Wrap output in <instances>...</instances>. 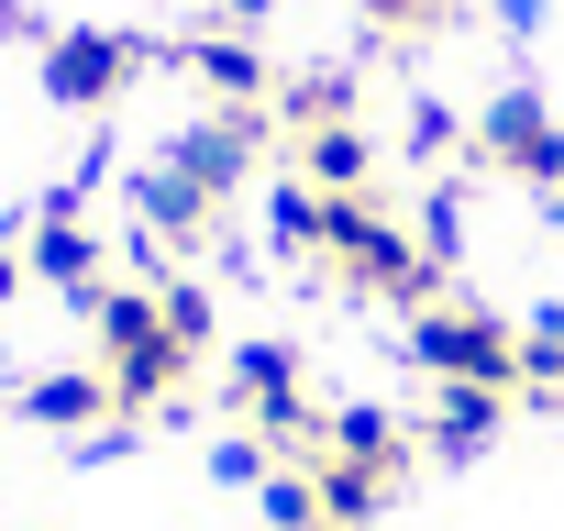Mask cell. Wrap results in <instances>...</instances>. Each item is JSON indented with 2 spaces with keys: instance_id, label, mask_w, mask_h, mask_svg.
Instances as JSON below:
<instances>
[{
  "instance_id": "cell-1",
  "label": "cell",
  "mask_w": 564,
  "mask_h": 531,
  "mask_svg": "<svg viewBox=\"0 0 564 531\" xmlns=\"http://www.w3.org/2000/svg\"><path fill=\"white\" fill-rule=\"evenodd\" d=\"M311 266L333 289H366V300H399V311H432V254L421 232H399L377 199H322V243Z\"/></svg>"
},
{
  "instance_id": "cell-2",
  "label": "cell",
  "mask_w": 564,
  "mask_h": 531,
  "mask_svg": "<svg viewBox=\"0 0 564 531\" xmlns=\"http://www.w3.org/2000/svg\"><path fill=\"white\" fill-rule=\"evenodd\" d=\"M89 322H100L111 410H166V399L188 388V355H177V333H166L155 289H100V300H89Z\"/></svg>"
},
{
  "instance_id": "cell-3",
  "label": "cell",
  "mask_w": 564,
  "mask_h": 531,
  "mask_svg": "<svg viewBox=\"0 0 564 531\" xmlns=\"http://www.w3.org/2000/svg\"><path fill=\"white\" fill-rule=\"evenodd\" d=\"M410 355H421L432 377H476V388H509V377H520V333H509L498 311H476V300L410 311Z\"/></svg>"
},
{
  "instance_id": "cell-4",
  "label": "cell",
  "mask_w": 564,
  "mask_h": 531,
  "mask_svg": "<svg viewBox=\"0 0 564 531\" xmlns=\"http://www.w3.org/2000/svg\"><path fill=\"white\" fill-rule=\"evenodd\" d=\"M476 155H487L498 177H520V188H553V199H564V122L542 111V89H498V100H487V122H476Z\"/></svg>"
},
{
  "instance_id": "cell-5",
  "label": "cell",
  "mask_w": 564,
  "mask_h": 531,
  "mask_svg": "<svg viewBox=\"0 0 564 531\" xmlns=\"http://www.w3.org/2000/svg\"><path fill=\"white\" fill-rule=\"evenodd\" d=\"M133 78H144V45H133V34L67 23V34L45 45V100H67V111H111Z\"/></svg>"
},
{
  "instance_id": "cell-6",
  "label": "cell",
  "mask_w": 564,
  "mask_h": 531,
  "mask_svg": "<svg viewBox=\"0 0 564 531\" xmlns=\"http://www.w3.org/2000/svg\"><path fill=\"white\" fill-rule=\"evenodd\" d=\"M265 122H276V111H210V122H188V133L166 144V177H177V188H199V199L221 210V199L243 188V166H254Z\"/></svg>"
},
{
  "instance_id": "cell-7",
  "label": "cell",
  "mask_w": 564,
  "mask_h": 531,
  "mask_svg": "<svg viewBox=\"0 0 564 531\" xmlns=\"http://www.w3.org/2000/svg\"><path fill=\"white\" fill-rule=\"evenodd\" d=\"M23 266H34V278H56L67 300H100V232H89V210H78V199H56V210L34 221Z\"/></svg>"
},
{
  "instance_id": "cell-8",
  "label": "cell",
  "mask_w": 564,
  "mask_h": 531,
  "mask_svg": "<svg viewBox=\"0 0 564 531\" xmlns=\"http://www.w3.org/2000/svg\"><path fill=\"white\" fill-rule=\"evenodd\" d=\"M498 421H509V388H476V377H443V388H432V454H443V465L487 454Z\"/></svg>"
},
{
  "instance_id": "cell-9",
  "label": "cell",
  "mask_w": 564,
  "mask_h": 531,
  "mask_svg": "<svg viewBox=\"0 0 564 531\" xmlns=\"http://www.w3.org/2000/svg\"><path fill=\"white\" fill-rule=\"evenodd\" d=\"M188 67H199V89H210L221 111H265V100H276V78H265V56H254L243 34H188Z\"/></svg>"
},
{
  "instance_id": "cell-10",
  "label": "cell",
  "mask_w": 564,
  "mask_h": 531,
  "mask_svg": "<svg viewBox=\"0 0 564 531\" xmlns=\"http://www.w3.org/2000/svg\"><path fill=\"white\" fill-rule=\"evenodd\" d=\"M300 166H311L322 199H366L377 188V133L366 122H322V133H300Z\"/></svg>"
},
{
  "instance_id": "cell-11",
  "label": "cell",
  "mask_w": 564,
  "mask_h": 531,
  "mask_svg": "<svg viewBox=\"0 0 564 531\" xmlns=\"http://www.w3.org/2000/svg\"><path fill=\"white\" fill-rule=\"evenodd\" d=\"M311 476H322V520H333V531H366V520L410 487V476H388V465H366V454H322Z\"/></svg>"
},
{
  "instance_id": "cell-12",
  "label": "cell",
  "mask_w": 564,
  "mask_h": 531,
  "mask_svg": "<svg viewBox=\"0 0 564 531\" xmlns=\"http://www.w3.org/2000/svg\"><path fill=\"white\" fill-rule=\"evenodd\" d=\"M265 111L289 122V133H322V122H355V78H333V67H322V78H289V89H276Z\"/></svg>"
},
{
  "instance_id": "cell-13",
  "label": "cell",
  "mask_w": 564,
  "mask_h": 531,
  "mask_svg": "<svg viewBox=\"0 0 564 531\" xmlns=\"http://www.w3.org/2000/svg\"><path fill=\"white\" fill-rule=\"evenodd\" d=\"M23 410H34L45 432H89V421L111 410V377H100V366H89V377H45V388H34Z\"/></svg>"
},
{
  "instance_id": "cell-14",
  "label": "cell",
  "mask_w": 564,
  "mask_h": 531,
  "mask_svg": "<svg viewBox=\"0 0 564 531\" xmlns=\"http://www.w3.org/2000/svg\"><path fill=\"white\" fill-rule=\"evenodd\" d=\"M254 509H265L276 531H322V476H265Z\"/></svg>"
},
{
  "instance_id": "cell-15",
  "label": "cell",
  "mask_w": 564,
  "mask_h": 531,
  "mask_svg": "<svg viewBox=\"0 0 564 531\" xmlns=\"http://www.w3.org/2000/svg\"><path fill=\"white\" fill-rule=\"evenodd\" d=\"M155 311H166V333H177V355L199 366V355H210V289H188V278H177V289H155Z\"/></svg>"
},
{
  "instance_id": "cell-16",
  "label": "cell",
  "mask_w": 564,
  "mask_h": 531,
  "mask_svg": "<svg viewBox=\"0 0 564 531\" xmlns=\"http://www.w3.org/2000/svg\"><path fill=\"white\" fill-rule=\"evenodd\" d=\"M265 232L289 243V254H311V243H322V188H276V199H265Z\"/></svg>"
},
{
  "instance_id": "cell-17",
  "label": "cell",
  "mask_w": 564,
  "mask_h": 531,
  "mask_svg": "<svg viewBox=\"0 0 564 531\" xmlns=\"http://www.w3.org/2000/svg\"><path fill=\"white\" fill-rule=\"evenodd\" d=\"M520 377H531V388H564V311H542V322L520 333Z\"/></svg>"
},
{
  "instance_id": "cell-18",
  "label": "cell",
  "mask_w": 564,
  "mask_h": 531,
  "mask_svg": "<svg viewBox=\"0 0 564 531\" xmlns=\"http://www.w3.org/2000/svg\"><path fill=\"white\" fill-rule=\"evenodd\" d=\"M210 476H232V487H243V476H265V443H254V432H232V443L210 454Z\"/></svg>"
},
{
  "instance_id": "cell-19",
  "label": "cell",
  "mask_w": 564,
  "mask_h": 531,
  "mask_svg": "<svg viewBox=\"0 0 564 531\" xmlns=\"http://www.w3.org/2000/svg\"><path fill=\"white\" fill-rule=\"evenodd\" d=\"M23 278H34V266H23V243H0V311L23 300Z\"/></svg>"
},
{
  "instance_id": "cell-20",
  "label": "cell",
  "mask_w": 564,
  "mask_h": 531,
  "mask_svg": "<svg viewBox=\"0 0 564 531\" xmlns=\"http://www.w3.org/2000/svg\"><path fill=\"white\" fill-rule=\"evenodd\" d=\"M265 12H276V0H232V23H265Z\"/></svg>"
},
{
  "instance_id": "cell-21",
  "label": "cell",
  "mask_w": 564,
  "mask_h": 531,
  "mask_svg": "<svg viewBox=\"0 0 564 531\" xmlns=\"http://www.w3.org/2000/svg\"><path fill=\"white\" fill-rule=\"evenodd\" d=\"M322 531H333V520H322Z\"/></svg>"
}]
</instances>
